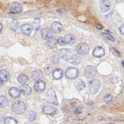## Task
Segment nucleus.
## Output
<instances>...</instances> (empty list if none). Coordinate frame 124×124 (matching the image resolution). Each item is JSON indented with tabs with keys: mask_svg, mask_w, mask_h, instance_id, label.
Returning <instances> with one entry per match:
<instances>
[{
	"mask_svg": "<svg viewBox=\"0 0 124 124\" xmlns=\"http://www.w3.org/2000/svg\"><path fill=\"white\" fill-rule=\"evenodd\" d=\"M12 109L13 112L17 114H21L25 111L26 106L25 104L23 102H16L12 106Z\"/></svg>",
	"mask_w": 124,
	"mask_h": 124,
	"instance_id": "1",
	"label": "nucleus"
},
{
	"mask_svg": "<svg viewBox=\"0 0 124 124\" xmlns=\"http://www.w3.org/2000/svg\"><path fill=\"white\" fill-rule=\"evenodd\" d=\"M58 44V42H57L56 40L54 38H51L50 39L48 40L47 42H46V45H47V46L50 48H55V46H56V44Z\"/></svg>",
	"mask_w": 124,
	"mask_h": 124,
	"instance_id": "23",
	"label": "nucleus"
},
{
	"mask_svg": "<svg viewBox=\"0 0 124 124\" xmlns=\"http://www.w3.org/2000/svg\"><path fill=\"white\" fill-rule=\"evenodd\" d=\"M23 11V6L20 3H13L12 6L10 9V11L13 13H20Z\"/></svg>",
	"mask_w": 124,
	"mask_h": 124,
	"instance_id": "10",
	"label": "nucleus"
},
{
	"mask_svg": "<svg viewBox=\"0 0 124 124\" xmlns=\"http://www.w3.org/2000/svg\"><path fill=\"white\" fill-rule=\"evenodd\" d=\"M35 117H36V114H35V113L34 112V111L30 112L28 116L29 120H31V121H34V120L35 119Z\"/></svg>",
	"mask_w": 124,
	"mask_h": 124,
	"instance_id": "31",
	"label": "nucleus"
},
{
	"mask_svg": "<svg viewBox=\"0 0 124 124\" xmlns=\"http://www.w3.org/2000/svg\"><path fill=\"white\" fill-rule=\"evenodd\" d=\"M21 30L24 35H30L32 31V27L28 24H24L21 25Z\"/></svg>",
	"mask_w": 124,
	"mask_h": 124,
	"instance_id": "12",
	"label": "nucleus"
},
{
	"mask_svg": "<svg viewBox=\"0 0 124 124\" xmlns=\"http://www.w3.org/2000/svg\"><path fill=\"white\" fill-rule=\"evenodd\" d=\"M20 91L25 95H29L32 93L31 87L27 85H23L20 87Z\"/></svg>",
	"mask_w": 124,
	"mask_h": 124,
	"instance_id": "16",
	"label": "nucleus"
},
{
	"mask_svg": "<svg viewBox=\"0 0 124 124\" xmlns=\"http://www.w3.org/2000/svg\"><path fill=\"white\" fill-rule=\"evenodd\" d=\"M53 77H54V79H60L62 77H63V70L61 69H55L54 70V71L52 73Z\"/></svg>",
	"mask_w": 124,
	"mask_h": 124,
	"instance_id": "15",
	"label": "nucleus"
},
{
	"mask_svg": "<svg viewBox=\"0 0 124 124\" xmlns=\"http://www.w3.org/2000/svg\"><path fill=\"white\" fill-rule=\"evenodd\" d=\"M9 95L13 98H18L21 96V91L16 87H12L9 91Z\"/></svg>",
	"mask_w": 124,
	"mask_h": 124,
	"instance_id": "14",
	"label": "nucleus"
},
{
	"mask_svg": "<svg viewBox=\"0 0 124 124\" xmlns=\"http://www.w3.org/2000/svg\"><path fill=\"white\" fill-rule=\"evenodd\" d=\"M89 90L91 94H95L98 92L101 87V82L98 79H92L88 84Z\"/></svg>",
	"mask_w": 124,
	"mask_h": 124,
	"instance_id": "2",
	"label": "nucleus"
},
{
	"mask_svg": "<svg viewBox=\"0 0 124 124\" xmlns=\"http://www.w3.org/2000/svg\"><path fill=\"white\" fill-rule=\"evenodd\" d=\"M42 36L45 40H49L52 37V31L48 28H45L42 31Z\"/></svg>",
	"mask_w": 124,
	"mask_h": 124,
	"instance_id": "13",
	"label": "nucleus"
},
{
	"mask_svg": "<svg viewBox=\"0 0 124 124\" xmlns=\"http://www.w3.org/2000/svg\"><path fill=\"white\" fill-rule=\"evenodd\" d=\"M32 77L35 80H40V79L43 77V73L42 71L40 70H37L35 71L32 74Z\"/></svg>",
	"mask_w": 124,
	"mask_h": 124,
	"instance_id": "17",
	"label": "nucleus"
},
{
	"mask_svg": "<svg viewBox=\"0 0 124 124\" xmlns=\"http://www.w3.org/2000/svg\"><path fill=\"white\" fill-rule=\"evenodd\" d=\"M75 114H81L82 113V109L81 107H76L75 109Z\"/></svg>",
	"mask_w": 124,
	"mask_h": 124,
	"instance_id": "34",
	"label": "nucleus"
},
{
	"mask_svg": "<svg viewBox=\"0 0 124 124\" xmlns=\"http://www.w3.org/2000/svg\"><path fill=\"white\" fill-rule=\"evenodd\" d=\"M9 104V101L6 97L4 96H0V107L3 108L6 107Z\"/></svg>",
	"mask_w": 124,
	"mask_h": 124,
	"instance_id": "20",
	"label": "nucleus"
},
{
	"mask_svg": "<svg viewBox=\"0 0 124 124\" xmlns=\"http://www.w3.org/2000/svg\"><path fill=\"white\" fill-rule=\"evenodd\" d=\"M113 124V123H108V124Z\"/></svg>",
	"mask_w": 124,
	"mask_h": 124,
	"instance_id": "39",
	"label": "nucleus"
},
{
	"mask_svg": "<svg viewBox=\"0 0 124 124\" xmlns=\"http://www.w3.org/2000/svg\"><path fill=\"white\" fill-rule=\"evenodd\" d=\"M3 81L2 79H1V87H2L3 86Z\"/></svg>",
	"mask_w": 124,
	"mask_h": 124,
	"instance_id": "37",
	"label": "nucleus"
},
{
	"mask_svg": "<svg viewBox=\"0 0 124 124\" xmlns=\"http://www.w3.org/2000/svg\"><path fill=\"white\" fill-rule=\"evenodd\" d=\"M63 29V25L58 22H54L51 25V30L54 33H59Z\"/></svg>",
	"mask_w": 124,
	"mask_h": 124,
	"instance_id": "9",
	"label": "nucleus"
},
{
	"mask_svg": "<svg viewBox=\"0 0 124 124\" xmlns=\"http://www.w3.org/2000/svg\"><path fill=\"white\" fill-rule=\"evenodd\" d=\"M112 100V96L109 94H107L104 97V101L106 103H108L110 102Z\"/></svg>",
	"mask_w": 124,
	"mask_h": 124,
	"instance_id": "32",
	"label": "nucleus"
},
{
	"mask_svg": "<svg viewBox=\"0 0 124 124\" xmlns=\"http://www.w3.org/2000/svg\"><path fill=\"white\" fill-rule=\"evenodd\" d=\"M50 93V94H48V100L52 101V98L53 97V100L54 102H55V100L56 101V98H55V93L54 92V90H51L48 91Z\"/></svg>",
	"mask_w": 124,
	"mask_h": 124,
	"instance_id": "30",
	"label": "nucleus"
},
{
	"mask_svg": "<svg viewBox=\"0 0 124 124\" xmlns=\"http://www.w3.org/2000/svg\"><path fill=\"white\" fill-rule=\"evenodd\" d=\"M45 88V84L43 81L39 80L35 82L34 84V89L38 93L44 91Z\"/></svg>",
	"mask_w": 124,
	"mask_h": 124,
	"instance_id": "7",
	"label": "nucleus"
},
{
	"mask_svg": "<svg viewBox=\"0 0 124 124\" xmlns=\"http://www.w3.org/2000/svg\"><path fill=\"white\" fill-rule=\"evenodd\" d=\"M122 66L124 68V60L122 62Z\"/></svg>",
	"mask_w": 124,
	"mask_h": 124,
	"instance_id": "38",
	"label": "nucleus"
},
{
	"mask_svg": "<svg viewBox=\"0 0 124 124\" xmlns=\"http://www.w3.org/2000/svg\"><path fill=\"white\" fill-rule=\"evenodd\" d=\"M0 76L3 81H7L9 78V73L5 70H1L0 71Z\"/></svg>",
	"mask_w": 124,
	"mask_h": 124,
	"instance_id": "19",
	"label": "nucleus"
},
{
	"mask_svg": "<svg viewBox=\"0 0 124 124\" xmlns=\"http://www.w3.org/2000/svg\"><path fill=\"white\" fill-rule=\"evenodd\" d=\"M4 124H17V121L13 117H7L4 119Z\"/></svg>",
	"mask_w": 124,
	"mask_h": 124,
	"instance_id": "28",
	"label": "nucleus"
},
{
	"mask_svg": "<svg viewBox=\"0 0 124 124\" xmlns=\"http://www.w3.org/2000/svg\"><path fill=\"white\" fill-rule=\"evenodd\" d=\"M79 75V71L76 68L73 67H70L66 70L65 75L69 79H73L76 78Z\"/></svg>",
	"mask_w": 124,
	"mask_h": 124,
	"instance_id": "4",
	"label": "nucleus"
},
{
	"mask_svg": "<svg viewBox=\"0 0 124 124\" xmlns=\"http://www.w3.org/2000/svg\"><path fill=\"white\" fill-rule=\"evenodd\" d=\"M110 3L109 1H102L101 4V9L102 11L106 12L108 11V9L110 8Z\"/></svg>",
	"mask_w": 124,
	"mask_h": 124,
	"instance_id": "18",
	"label": "nucleus"
},
{
	"mask_svg": "<svg viewBox=\"0 0 124 124\" xmlns=\"http://www.w3.org/2000/svg\"><path fill=\"white\" fill-rule=\"evenodd\" d=\"M93 55L97 58H101L105 55L104 49L101 46H97L94 48L93 52Z\"/></svg>",
	"mask_w": 124,
	"mask_h": 124,
	"instance_id": "11",
	"label": "nucleus"
},
{
	"mask_svg": "<svg viewBox=\"0 0 124 124\" xmlns=\"http://www.w3.org/2000/svg\"><path fill=\"white\" fill-rule=\"evenodd\" d=\"M57 42L59 45H62V46H63V45H65L66 44V42H65V37H61L60 38H58V39L57 40Z\"/></svg>",
	"mask_w": 124,
	"mask_h": 124,
	"instance_id": "33",
	"label": "nucleus"
},
{
	"mask_svg": "<svg viewBox=\"0 0 124 124\" xmlns=\"http://www.w3.org/2000/svg\"><path fill=\"white\" fill-rule=\"evenodd\" d=\"M96 70L94 67L92 66H86L85 70V73L88 78H93L96 75Z\"/></svg>",
	"mask_w": 124,
	"mask_h": 124,
	"instance_id": "6",
	"label": "nucleus"
},
{
	"mask_svg": "<svg viewBox=\"0 0 124 124\" xmlns=\"http://www.w3.org/2000/svg\"><path fill=\"white\" fill-rule=\"evenodd\" d=\"M119 30H120V32L121 34H124V25L121 26V27H120V29H119Z\"/></svg>",
	"mask_w": 124,
	"mask_h": 124,
	"instance_id": "35",
	"label": "nucleus"
},
{
	"mask_svg": "<svg viewBox=\"0 0 124 124\" xmlns=\"http://www.w3.org/2000/svg\"><path fill=\"white\" fill-rule=\"evenodd\" d=\"M32 26L35 31H39L40 29V19L38 18L35 19L34 22H33Z\"/></svg>",
	"mask_w": 124,
	"mask_h": 124,
	"instance_id": "26",
	"label": "nucleus"
},
{
	"mask_svg": "<svg viewBox=\"0 0 124 124\" xmlns=\"http://www.w3.org/2000/svg\"><path fill=\"white\" fill-rule=\"evenodd\" d=\"M89 50V47L86 43H80L76 46L77 53L80 55H85L88 53Z\"/></svg>",
	"mask_w": 124,
	"mask_h": 124,
	"instance_id": "3",
	"label": "nucleus"
},
{
	"mask_svg": "<svg viewBox=\"0 0 124 124\" xmlns=\"http://www.w3.org/2000/svg\"><path fill=\"white\" fill-rule=\"evenodd\" d=\"M75 86L78 91H81L85 87V83L82 80H78L75 83Z\"/></svg>",
	"mask_w": 124,
	"mask_h": 124,
	"instance_id": "24",
	"label": "nucleus"
},
{
	"mask_svg": "<svg viewBox=\"0 0 124 124\" xmlns=\"http://www.w3.org/2000/svg\"><path fill=\"white\" fill-rule=\"evenodd\" d=\"M17 81L19 83L25 84L28 81V77L25 74H21L17 77Z\"/></svg>",
	"mask_w": 124,
	"mask_h": 124,
	"instance_id": "22",
	"label": "nucleus"
},
{
	"mask_svg": "<svg viewBox=\"0 0 124 124\" xmlns=\"http://www.w3.org/2000/svg\"><path fill=\"white\" fill-rule=\"evenodd\" d=\"M11 29L13 31H16V30L18 29L20 27V24L18 22V21L17 20H13L12 21L11 24Z\"/></svg>",
	"mask_w": 124,
	"mask_h": 124,
	"instance_id": "27",
	"label": "nucleus"
},
{
	"mask_svg": "<svg viewBox=\"0 0 124 124\" xmlns=\"http://www.w3.org/2000/svg\"><path fill=\"white\" fill-rule=\"evenodd\" d=\"M96 27H97V29H103V26L102 25H101V24H97Z\"/></svg>",
	"mask_w": 124,
	"mask_h": 124,
	"instance_id": "36",
	"label": "nucleus"
},
{
	"mask_svg": "<svg viewBox=\"0 0 124 124\" xmlns=\"http://www.w3.org/2000/svg\"><path fill=\"white\" fill-rule=\"evenodd\" d=\"M43 112L46 115H53L56 112V108L52 106H45L42 107Z\"/></svg>",
	"mask_w": 124,
	"mask_h": 124,
	"instance_id": "8",
	"label": "nucleus"
},
{
	"mask_svg": "<svg viewBox=\"0 0 124 124\" xmlns=\"http://www.w3.org/2000/svg\"><path fill=\"white\" fill-rule=\"evenodd\" d=\"M69 62L71 63L74 64V65H78L80 63L81 59L79 56L76 55H73L71 56V58L70 59Z\"/></svg>",
	"mask_w": 124,
	"mask_h": 124,
	"instance_id": "25",
	"label": "nucleus"
},
{
	"mask_svg": "<svg viewBox=\"0 0 124 124\" xmlns=\"http://www.w3.org/2000/svg\"><path fill=\"white\" fill-rule=\"evenodd\" d=\"M65 42H66V44H70V45H72L73 44L75 41V38L73 35L71 34H68V35H66L65 37Z\"/></svg>",
	"mask_w": 124,
	"mask_h": 124,
	"instance_id": "21",
	"label": "nucleus"
},
{
	"mask_svg": "<svg viewBox=\"0 0 124 124\" xmlns=\"http://www.w3.org/2000/svg\"><path fill=\"white\" fill-rule=\"evenodd\" d=\"M101 35L104 37V38L106 39V40H108L112 41V42H114V41L116 40L114 37H113V36H112L111 35H110V34H107V33L102 32L101 33Z\"/></svg>",
	"mask_w": 124,
	"mask_h": 124,
	"instance_id": "29",
	"label": "nucleus"
},
{
	"mask_svg": "<svg viewBox=\"0 0 124 124\" xmlns=\"http://www.w3.org/2000/svg\"><path fill=\"white\" fill-rule=\"evenodd\" d=\"M59 55L60 58L65 61H69L70 59L71 58V56H73L71 51H70L68 49H65V48L60 50Z\"/></svg>",
	"mask_w": 124,
	"mask_h": 124,
	"instance_id": "5",
	"label": "nucleus"
}]
</instances>
